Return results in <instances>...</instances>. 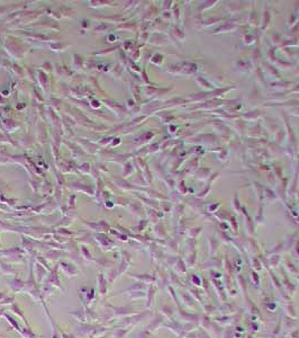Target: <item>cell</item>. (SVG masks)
<instances>
[{"label":"cell","instance_id":"cell-2","mask_svg":"<svg viewBox=\"0 0 299 338\" xmlns=\"http://www.w3.org/2000/svg\"><path fill=\"white\" fill-rule=\"evenodd\" d=\"M62 336L64 338H73L72 335H66V334H62Z\"/></svg>","mask_w":299,"mask_h":338},{"label":"cell","instance_id":"cell-1","mask_svg":"<svg viewBox=\"0 0 299 338\" xmlns=\"http://www.w3.org/2000/svg\"><path fill=\"white\" fill-rule=\"evenodd\" d=\"M99 282H100V287H99V290H100V294H101V295H103V294H105V292H106V287H105V284H106V279H103V276H102L101 274L99 275Z\"/></svg>","mask_w":299,"mask_h":338}]
</instances>
